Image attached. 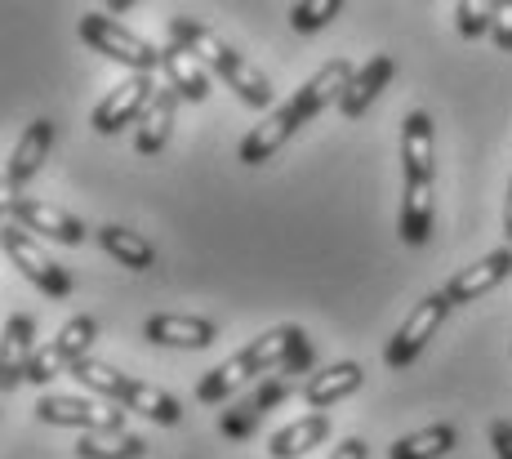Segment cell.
Here are the masks:
<instances>
[{
    "label": "cell",
    "instance_id": "1",
    "mask_svg": "<svg viewBox=\"0 0 512 459\" xmlns=\"http://www.w3.org/2000/svg\"><path fill=\"white\" fill-rule=\"evenodd\" d=\"M294 335H299V326H277L268 330V335H259L254 344H245L241 353H232L223 366H214L210 375L196 384V397H201L205 406H219L228 402L236 388L254 384V379H268V375H285V357H290L294 348Z\"/></svg>",
    "mask_w": 512,
    "mask_h": 459
},
{
    "label": "cell",
    "instance_id": "2",
    "mask_svg": "<svg viewBox=\"0 0 512 459\" xmlns=\"http://www.w3.org/2000/svg\"><path fill=\"white\" fill-rule=\"evenodd\" d=\"M72 379H76V384H85L90 393L107 397V402H116L121 410L147 415V419H156V424H165V428L183 424V402H179V397L165 393V388H156V384H147V379L125 375V370L107 366V361L85 357L81 366H72Z\"/></svg>",
    "mask_w": 512,
    "mask_h": 459
},
{
    "label": "cell",
    "instance_id": "3",
    "mask_svg": "<svg viewBox=\"0 0 512 459\" xmlns=\"http://www.w3.org/2000/svg\"><path fill=\"white\" fill-rule=\"evenodd\" d=\"M76 32H81V41L90 45V50H98L103 58H112V63H121V67H130L134 76L139 72L152 76L156 67H161V50H156L152 41H143L139 32H130L125 23H116L112 14H85Z\"/></svg>",
    "mask_w": 512,
    "mask_h": 459
},
{
    "label": "cell",
    "instance_id": "4",
    "mask_svg": "<svg viewBox=\"0 0 512 459\" xmlns=\"http://www.w3.org/2000/svg\"><path fill=\"white\" fill-rule=\"evenodd\" d=\"M450 295L446 290H432V295H423L415 312H410L406 321H401V330L388 339V348H383V361H388V370H406V366H415L419 353L432 344V335H437L441 326H446V317H450Z\"/></svg>",
    "mask_w": 512,
    "mask_h": 459
},
{
    "label": "cell",
    "instance_id": "5",
    "mask_svg": "<svg viewBox=\"0 0 512 459\" xmlns=\"http://www.w3.org/2000/svg\"><path fill=\"white\" fill-rule=\"evenodd\" d=\"M5 255H9V263H14V268L23 272V277L32 281L36 290H41L45 299H72V290H76L72 272H67L63 263L49 259L45 250L32 241V232H27V228H18V223H5Z\"/></svg>",
    "mask_w": 512,
    "mask_h": 459
},
{
    "label": "cell",
    "instance_id": "6",
    "mask_svg": "<svg viewBox=\"0 0 512 459\" xmlns=\"http://www.w3.org/2000/svg\"><path fill=\"white\" fill-rule=\"evenodd\" d=\"M94 339H98V321L94 317H85V312H81V317L63 321V330H58L49 344H41L27 384H49L54 375H72V366H81V361L90 357Z\"/></svg>",
    "mask_w": 512,
    "mask_h": 459
},
{
    "label": "cell",
    "instance_id": "7",
    "mask_svg": "<svg viewBox=\"0 0 512 459\" xmlns=\"http://www.w3.org/2000/svg\"><path fill=\"white\" fill-rule=\"evenodd\" d=\"M36 419L54 428H85V433H125V410L116 402H94V397L49 393L36 402Z\"/></svg>",
    "mask_w": 512,
    "mask_h": 459
},
{
    "label": "cell",
    "instance_id": "8",
    "mask_svg": "<svg viewBox=\"0 0 512 459\" xmlns=\"http://www.w3.org/2000/svg\"><path fill=\"white\" fill-rule=\"evenodd\" d=\"M5 219L18 223V228L41 232V237L58 241V246H81V241L90 237V228H85L76 214H67L63 205H54V201H36V197L5 201Z\"/></svg>",
    "mask_w": 512,
    "mask_h": 459
},
{
    "label": "cell",
    "instance_id": "9",
    "mask_svg": "<svg viewBox=\"0 0 512 459\" xmlns=\"http://www.w3.org/2000/svg\"><path fill=\"white\" fill-rule=\"evenodd\" d=\"M156 76H130V81H121V85H112V94H107L103 103L94 107V130L98 134H121L125 125H134V121H143V112L152 107L156 99Z\"/></svg>",
    "mask_w": 512,
    "mask_h": 459
},
{
    "label": "cell",
    "instance_id": "10",
    "mask_svg": "<svg viewBox=\"0 0 512 459\" xmlns=\"http://www.w3.org/2000/svg\"><path fill=\"white\" fill-rule=\"evenodd\" d=\"M49 148H54V121L41 116V121H32L23 130V139L14 143V156H9V165H5V192H9V201L23 197L27 183H32L36 174L45 170Z\"/></svg>",
    "mask_w": 512,
    "mask_h": 459
},
{
    "label": "cell",
    "instance_id": "11",
    "mask_svg": "<svg viewBox=\"0 0 512 459\" xmlns=\"http://www.w3.org/2000/svg\"><path fill=\"white\" fill-rule=\"evenodd\" d=\"M303 130V112L294 107V99L290 103H281V107H272V116L268 121H259L250 134L241 139V165H263V161H272L285 143L294 139V134Z\"/></svg>",
    "mask_w": 512,
    "mask_h": 459
},
{
    "label": "cell",
    "instance_id": "12",
    "mask_svg": "<svg viewBox=\"0 0 512 459\" xmlns=\"http://www.w3.org/2000/svg\"><path fill=\"white\" fill-rule=\"evenodd\" d=\"M143 339L156 348H210L219 339V326L210 317H187V312H156V317L143 321Z\"/></svg>",
    "mask_w": 512,
    "mask_h": 459
},
{
    "label": "cell",
    "instance_id": "13",
    "mask_svg": "<svg viewBox=\"0 0 512 459\" xmlns=\"http://www.w3.org/2000/svg\"><path fill=\"white\" fill-rule=\"evenodd\" d=\"M508 277H512V246H499L486 259L468 263L464 272H455L446 281V295H450V304H472V299L490 295L495 286H504Z\"/></svg>",
    "mask_w": 512,
    "mask_h": 459
},
{
    "label": "cell",
    "instance_id": "14",
    "mask_svg": "<svg viewBox=\"0 0 512 459\" xmlns=\"http://www.w3.org/2000/svg\"><path fill=\"white\" fill-rule=\"evenodd\" d=\"M41 353V344H36V326L27 312H14V317L5 321V348H0V384H5V393H14L18 384H27V375H32V361Z\"/></svg>",
    "mask_w": 512,
    "mask_h": 459
},
{
    "label": "cell",
    "instance_id": "15",
    "mask_svg": "<svg viewBox=\"0 0 512 459\" xmlns=\"http://www.w3.org/2000/svg\"><path fill=\"white\" fill-rule=\"evenodd\" d=\"M352 76H357V72H352L348 58H330L326 67H317V72L308 76V85H303V90L294 94V107L303 112V121L321 116L330 103H343V94H348Z\"/></svg>",
    "mask_w": 512,
    "mask_h": 459
},
{
    "label": "cell",
    "instance_id": "16",
    "mask_svg": "<svg viewBox=\"0 0 512 459\" xmlns=\"http://www.w3.org/2000/svg\"><path fill=\"white\" fill-rule=\"evenodd\" d=\"M361 384H366V366H357V361H334V366L317 370V375L303 384V402L317 410V415H326V406L352 397Z\"/></svg>",
    "mask_w": 512,
    "mask_h": 459
},
{
    "label": "cell",
    "instance_id": "17",
    "mask_svg": "<svg viewBox=\"0 0 512 459\" xmlns=\"http://www.w3.org/2000/svg\"><path fill=\"white\" fill-rule=\"evenodd\" d=\"M401 170L406 179H432L437 174V152H432V116L415 107L401 125Z\"/></svg>",
    "mask_w": 512,
    "mask_h": 459
},
{
    "label": "cell",
    "instance_id": "18",
    "mask_svg": "<svg viewBox=\"0 0 512 459\" xmlns=\"http://www.w3.org/2000/svg\"><path fill=\"white\" fill-rule=\"evenodd\" d=\"M397 76V58H388V54H374L366 67H361L357 76H352V85H348V94H343V103H339V112L348 116V121H361V116L370 112V103L379 99L383 90H388V81Z\"/></svg>",
    "mask_w": 512,
    "mask_h": 459
},
{
    "label": "cell",
    "instance_id": "19",
    "mask_svg": "<svg viewBox=\"0 0 512 459\" xmlns=\"http://www.w3.org/2000/svg\"><path fill=\"white\" fill-rule=\"evenodd\" d=\"M214 72H219V81L223 85H232V94L241 103H250L254 112H263V107H272V81L259 72V67L250 63L245 54H236V50H228L214 63Z\"/></svg>",
    "mask_w": 512,
    "mask_h": 459
},
{
    "label": "cell",
    "instance_id": "20",
    "mask_svg": "<svg viewBox=\"0 0 512 459\" xmlns=\"http://www.w3.org/2000/svg\"><path fill=\"white\" fill-rule=\"evenodd\" d=\"M161 67L165 76H170V90L179 94L187 103H205L210 99V72H205V63L196 54H187L183 45H165L161 50Z\"/></svg>",
    "mask_w": 512,
    "mask_h": 459
},
{
    "label": "cell",
    "instance_id": "21",
    "mask_svg": "<svg viewBox=\"0 0 512 459\" xmlns=\"http://www.w3.org/2000/svg\"><path fill=\"white\" fill-rule=\"evenodd\" d=\"M432 179H406V197H401V241L406 246H428L432 241Z\"/></svg>",
    "mask_w": 512,
    "mask_h": 459
},
{
    "label": "cell",
    "instance_id": "22",
    "mask_svg": "<svg viewBox=\"0 0 512 459\" xmlns=\"http://www.w3.org/2000/svg\"><path fill=\"white\" fill-rule=\"evenodd\" d=\"M326 437H330V415H317V410H312V415L277 428L272 442H268V451H272V459H303L308 451H317Z\"/></svg>",
    "mask_w": 512,
    "mask_h": 459
},
{
    "label": "cell",
    "instance_id": "23",
    "mask_svg": "<svg viewBox=\"0 0 512 459\" xmlns=\"http://www.w3.org/2000/svg\"><path fill=\"white\" fill-rule=\"evenodd\" d=\"M98 246H103L116 263H125L130 272L156 268V250H152V241H147L143 232H134V228H121V223H103V228H98Z\"/></svg>",
    "mask_w": 512,
    "mask_h": 459
},
{
    "label": "cell",
    "instance_id": "24",
    "mask_svg": "<svg viewBox=\"0 0 512 459\" xmlns=\"http://www.w3.org/2000/svg\"><path fill=\"white\" fill-rule=\"evenodd\" d=\"M174 116H179V94L165 85L161 94L152 99V107L143 112V121H139V139H134V148H139L143 156H156L170 143V134H174Z\"/></svg>",
    "mask_w": 512,
    "mask_h": 459
},
{
    "label": "cell",
    "instance_id": "25",
    "mask_svg": "<svg viewBox=\"0 0 512 459\" xmlns=\"http://www.w3.org/2000/svg\"><path fill=\"white\" fill-rule=\"evenodd\" d=\"M170 36H174V45H183L187 54H196L201 63H210V67L232 50V45L223 41V36L214 32V27L196 23V18H187V14H174V18H170Z\"/></svg>",
    "mask_w": 512,
    "mask_h": 459
},
{
    "label": "cell",
    "instance_id": "26",
    "mask_svg": "<svg viewBox=\"0 0 512 459\" xmlns=\"http://www.w3.org/2000/svg\"><path fill=\"white\" fill-rule=\"evenodd\" d=\"M455 442H459L455 424H432V428H419V433L401 437V442H392L388 459H441L455 451Z\"/></svg>",
    "mask_w": 512,
    "mask_h": 459
},
{
    "label": "cell",
    "instance_id": "27",
    "mask_svg": "<svg viewBox=\"0 0 512 459\" xmlns=\"http://www.w3.org/2000/svg\"><path fill=\"white\" fill-rule=\"evenodd\" d=\"M76 459H147V442L134 433H85Z\"/></svg>",
    "mask_w": 512,
    "mask_h": 459
},
{
    "label": "cell",
    "instance_id": "28",
    "mask_svg": "<svg viewBox=\"0 0 512 459\" xmlns=\"http://www.w3.org/2000/svg\"><path fill=\"white\" fill-rule=\"evenodd\" d=\"M334 14H343V0H294L290 5V27L308 36V32L330 27Z\"/></svg>",
    "mask_w": 512,
    "mask_h": 459
},
{
    "label": "cell",
    "instance_id": "29",
    "mask_svg": "<svg viewBox=\"0 0 512 459\" xmlns=\"http://www.w3.org/2000/svg\"><path fill=\"white\" fill-rule=\"evenodd\" d=\"M495 18H499L495 0H459L455 5V27H459V36H468V41L486 36L490 27H495Z\"/></svg>",
    "mask_w": 512,
    "mask_h": 459
},
{
    "label": "cell",
    "instance_id": "30",
    "mask_svg": "<svg viewBox=\"0 0 512 459\" xmlns=\"http://www.w3.org/2000/svg\"><path fill=\"white\" fill-rule=\"evenodd\" d=\"M294 393H303V388H299V379H290V375H268L259 388H254L250 397H245V402H250L254 410H259V415H268L272 406H281L285 397H294Z\"/></svg>",
    "mask_w": 512,
    "mask_h": 459
},
{
    "label": "cell",
    "instance_id": "31",
    "mask_svg": "<svg viewBox=\"0 0 512 459\" xmlns=\"http://www.w3.org/2000/svg\"><path fill=\"white\" fill-rule=\"evenodd\" d=\"M259 419H263V415H259V410H254L250 402H236V406H228V410L219 415V433L228 437V442H245V437L259 428Z\"/></svg>",
    "mask_w": 512,
    "mask_h": 459
},
{
    "label": "cell",
    "instance_id": "32",
    "mask_svg": "<svg viewBox=\"0 0 512 459\" xmlns=\"http://www.w3.org/2000/svg\"><path fill=\"white\" fill-rule=\"evenodd\" d=\"M490 446L499 459H512V419H495L490 424Z\"/></svg>",
    "mask_w": 512,
    "mask_h": 459
},
{
    "label": "cell",
    "instance_id": "33",
    "mask_svg": "<svg viewBox=\"0 0 512 459\" xmlns=\"http://www.w3.org/2000/svg\"><path fill=\"white\" fill-rule=\"evenodd\" d=\"M490 36H495L499 50L512 54V5H499V18H495V27H490Z\"/></svg>",
    "mask_w": 512,
    "mask_h": 459
},
{
    "label": "cell",
    "instance_id": "34",
    "mask_svg": "<svg viewBox=\"0 0 512 459\" xmlns=\"http://www.w3.org/2000/svg\"><path fill=\"white\" fill-rule=\"evenodd\" d=\"M330 459H370V442H361V437H348V442L334 446Z\"/></svg>",
    "mask_w": 512,
    "mask_h": 459
},
{
    "label": "cell",
    "instance_id": "35",
    "mask_svg": "<svg viewBox=\"0 0 512 459\" xmlns=\"http://www.w3.org/2000/svg\"><path fill=\"white\" fill-rule=\"evenodd\" d=\"M504 232H508V246H512V183H508V197H504Z\"/></svg>",
    "mask_w": 512,
    "mask_h": 459
}]
</instances>
